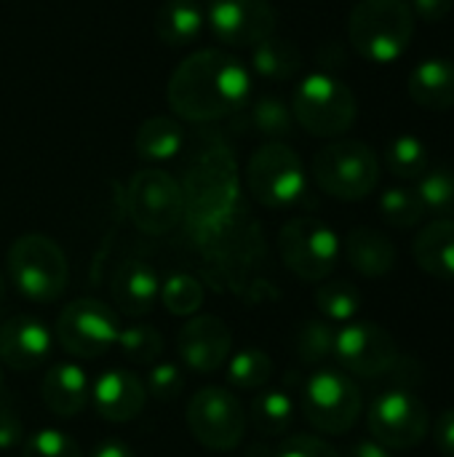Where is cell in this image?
Returning <instances> with one entry per match:
<instances>
[{"instance_id": "7bdbcfd3", "label": "cell", "mask_w": 454, "mask_h": 457, "mask_svg": "<svg viewBox=\"0 0 454 457\" xmlns=\"http://www.w3.org/2000/svg\"><path fill=\"white\" fill-rule=\"evenodd\" d=\"M91 457H134V450L120 439H104L94 447Z\"/></svg>"}, {"instance_id": "603a6c76", "label": "cell", "mask_w": 454, "mask_h": 457, "mask_svg": "<svg viewBox=\"0 0 454 457\" xmlns=\"http://www.w3.org/2000/svg\"><path fill=\"white\" fill-rule=\"evenodd\" d=\"M206 24V8L201 0H163L155 11L153 29L166 46H190Z\"/></svg>"}, {"instance_id": "ac0fdd59", "label": "cell", "mask_w": 454, "mask_h": 457, "mask_svg": "<svg viewBox=\"0 0 454 457\" xmlns=\"http://www.w3.org/2000/svg\"><path fill=\"white\" fill-rule=\"evenodd\" d=\"M94 410L110 423H128L134 420L147 402V388L142 380L126 370H107L96 378L91 388Z\"/></svg>"}, {"instance_id": "30bf717a", "label": "cell", "mask_w": 454, "mask_h": 457, "mask_svg": "<svg viewBox=\"0 0 454 457\" xmlns=\"http://www.w3.org/2000/svg\"><path fill=\"white\" fill-rule=\"evenodd\" d=\"M278 249L284 265L310 284L329 278L340 260L337 233L316 217H297L286 222L278 233Z\"/></svg>"}, {"instance_id": "5b68a950", "label": "cell", "mask_w": 454, "mask_h": 457, "mask_svg": "<svg viewBox=\"0 0 454 457\" xmlns=\"http://www.w3.org/2000/svg\"><path fill=\"white\" fill-rule=\"evenodd\" d=\"M316 185L340 201H361L375 193L380 182V161L367 142L334 139L313 158Z\"/></svg>"}, {"instance_id": "ab89813d", "label": "cell", "mask_w": 454, "mask_h": 457, "mask_svg": "<svg viewBox=\"0 0 454 457\" xmlns=\"http://www.w3.org/2000/svg\"><path fill=\"white\" fill-rule=\"evenodd\" d=\"M24 442V426L11 407H0V450H13Z\"/></svg>"}, {"instance_id": "8d00e7d4", "label": "cell", "mask_w": 454, "mask_h": 457, "mask_svg": "<svg viewBox=\"0 0 454 457\" xmlns=\"http://www.w3.org/2000/svg\"><path fill=\"white\" fill-rule=\"evenodd\" d=\"M21 445L24 457H83L78 442L59 428H40L29 434Z\"/></svg>"}, {"instance_id": "7c38bea8", "label": "cell", "mask_w": 454, "mask_h": 457, "mask_svg": "<svg viewBox=\"0 0 454 457\" xmlns=\"http://www.w3.org/2000/svg\"><path fill=\"white\" fill-rule=\"evenodd\" d=\"M369 431L385 450H412L431 431L428 407L407 388L383 391L369 407Z\"/></svg>"}, {"instance_id": "4fadbf2b", "label": "cell", "mask_w": 454, "mask_h": 457, "mask_svg": "<svg viewBox=\"0 0 454 457\" xmlns=\"http://www.w3.org/2000/svg\"><path fill=\"white\" fill-rule=\"evenodd\" d=\"M120 335L118 316L99 300H72L56 319L59 345L78 359L104 356Z\"/></svg>"}, {"instance_id": "4316f807", "label": "cell", "mask_w": 454, "mask_h": 457, "mask_svg": "<svg viewBox=\"0 0 454 457\" xmlns=\"http://www.w3.org/2000/svg\"><path fill=\"white\" fill-rule=\"evenodd\" d=\"M246 420H252L254 431L262 436H281L294 420V402L284 391H262L254 396Z\"/></svg>"}, {"instance_id": "bcb514c9", "label": "cell", "mask_w": 454, "mask_h": 457, "mask_svg": "<svg viewBox=\"0 0 454 457\" xmlns=\"http://www.w3.org/2000/svg\"><path fill=\"white\" fill-rule=\"evenodd\" d=\"M0 388H3V372H0Z\"/></svg>"}, {"instance_id": "8992f818", "label": "cell", "mask_w": 454, "mask_h": 457, "mask_svg": "<svg viewBox=\"0 0 454 457\" xmlns=\"http://www.w3.org/2000/svg\"><path fill=\"white\" fill-rule=\"evenodd\" d=\"M8 276L32 303H54L67 287V257L54 238L27 233L8 249Z\"/></svg>"}, {"instance_id": "b9f144b4", "label": "cell", "mask_w": 454, "mask_h": 457, "mask_svg": "<svg viewBox=\"0 0 454 457\" xmlns=\"http://www.w3.org/2000/svg\"><path fill=\"white\" fill-rule=\"evenodd\" d=\"M433 436H436L439 453L444 457H454V407H450L447 412L439 415L436 428H433Z\"/></svg>"}, {"instance_id": "e0dca14e", "label": "cell", "mask_w": 454, "mask_h": 457, "mask_svg": "<svg viewBox=\"0 0 454 457\" xmlns=\"http://www.w3.org/2000/svg\"><path fill=\"white\" fill-rule=\"evenodd\" d=\"M51 353V332L35 316H13L0 327V359L16 372L40 367Z\"/></svg>"}, {"instance_id": "7a4b0ae2", "label": "cell", "mask_w": 454, "mask_h": 457, "mask_svg": "<svg viewBox=\"0 0 454 457\" xmlns=\"http://www.w3.org/2000/svg\"><path fill=\"white\" fill-rule=\"evenodd\" d=\"M182 185L185 217L198 236H217L235 214L241 185L233 153L225 145L203 147L187 166Z\"/></svg>"}, {"instance_id": "e575fe53", "label": "cell", "mask_w": 454, "mask_h": 457, "mask_svg": "<svg viewBox=\"0 0 454 457\" xmlns=\"http://www.w3.org/2000/svg\"><path fill=\"white\" fill-rule=\"evenodd\" d=\"M123 356L134 364H153L161 353H163V337L158 329L153 327H131V329H120L118 343Z\"/></svg>"}, {"instance_id": "ba28073f", "label": "cell", "mask_w": 454, "mask_h": 457, "mask_svg": "<svg viewBox=\"0 0 454 457\" xmlns=\"http://www.w3.org/2000/svg\"><path fill=\"white\" fill-rule=\"evenodd\" d=\"M126 209L136 230L147 236H166L185 217L182 185L163 169H139L128 179Z\"/></svg>"}, {"instance_id": "8fae6325", "label": "cell", "mask_w": 454, "mask_h": 457, "mask_svg": "<svg viewBox=\"0 0 454 457\" xmlns=\"http://www.w3.org/2000/svg\"><path fill=\"white\" fill-rule=\"evenodd\" d=\"M187 428L198 445L214 453H230L244 442L246 412L235 394L209 386L187 404Z\"/></svg>"}, {"instance_id": "9c48e42d", "label": "cell", "mask_w": 454, "mask_h": 457, "mask_svg": "<svg viewBox=\"0 0 454 457\" xmlns=\"http://www.w3.org/2000/svg\"><path fill=\"white\" fill-rule=\"evenodd\" d=\"M302 412L321 434H348L361 418V391L348 372L324 367L305 383Z\"/></svg>"}, {"instance_id": "60d3db41", "label": "cell", "mask_w": 454, "mask_h": 457, "mask_svg": "<svg viewBox=\"0 0 454 457\" xmlns=\"http://www.w3.org/2000/svg\"><path fill=\"white\" fill-rule=\"evenodd\" d=\"M409 5H412L415 16H420L428 24H436L452 13L454 0H412Z\"/></svg>"}, {"instance_id": "ffe728a7", "label": "cell", "mask_w": 454, "mask_h": 457, "mask_svg": "<svg viewBox=\"0 0 454 457\" xmlns=\"http://www.w3.org/2000/svg\"><path fill=\"white\" fill-rule=\"evenodd\" d=\"M345 260L356 273H361L367 278H380L393 270L396 246L377 228L361 225L345 236Z\"/></svg>"}, {"instance_id": "cb8c5ba5", "label": "cell", "mask_w": 454, "mask_h": 457, "mask_svg": "<svg viewBox=\"0 0 454 457\" xmlns=\"http://www.w3.org/2000/svg\"><path fill=\"white\" fill-rule=\"evenodd\" d=\"M412 254L428 276L454 281V220H436L425 225L412 244Z\"/></svg>"}, {"instance_id": "7402d4cb", "label": "cell", "mask_w": 454, "mask_h": 457, "mask_svg": "<svg viewBox=\"0 0 454 457\" xmlns=\"http://www.w3.org/2000/svg\"><path fill=\"white\" fill-rule=\"evenodd\" d=\"M409 96L415 104L431 112H444L454 107V62L425 59L409 75Z\"/></svg>"}, {"instance_id": "277c9868", "label": "cell", "mask_w": 454, "mask_h": 457, "mask_svg": "<svg viewBox=\"0 0 454 457\" xmlns=\"http://www.w3.org/2000/svg\"><path fill=\"white\" fill-rule=\"evenodd\" d=\"M292 115L308 134L337 139L348 134L359 118V102L348 83L332 72L308 75L292 96Z\"/></svg>"}, {"instance_id": "2e32d148", "label": "cell", "mask_w": 454, "mask_h": 457, "mask_svg": "<svg viewBox=\"0 0 454 457\" xmlns=\"http://www.w3.org/2000/svg\"><path fill=\"white\" fill-rule=\"evenodd\" d=\"M230 345H233V332L217 316H195L177 335L179 359L187 364V370L198 375L217 372L225 364Z\"/></svg>"}, {"instance_id": "f6af8a7d", "label": "cell", "mask_w": 454, "mask_h": 457, "mask_svg": "<svg viewBox=\"0 0 454 457\" xmlns=\"http://www.w3.org/2000/svg\"><path fill=\"white\" fill-rule=\"evenodd\" d=\"M3 300H5V281H3V273H0V305H3Z\"/></svg>"}, {"instance_id": "3957f363", "label": "cell", "mask_w": 454, "mask_h": 457, "mask_svg": "<svg viewBox=\"0 0 454 457\" xmlns=\"http://www.w3.org/2000/svg\"><path fill=\"white\" fill-rule=\"evenodd\" d=\"M415 21L407 0H359L348 16V40L359 56L391 64L409 48Z\"/></svg>"}, {"instance_id": "52a82bcc", "label": "cell", "mask_w": 454, "mask_h": 457, "mask_svg": "<svg viewBox=\"0 0 454 457\" xmlns=\"http://www.w3.org/2000/svg\"><path fill=\"white\" fill-rule=\"evenodd\" d=\"M246 185L257 204L268 209H289L302 201L308 190V174L294 147L284 142H268L252 155L246 166Z\"/></svg>"}, {"instance_id": "44dd1931", "label": "cell", "mask_w": 454, "mask_h": 457, "mask_svg": "<svg viewBox=\"0 0 454 457\" xmlns=\"http://www.w3.org/2000/svg\"><path fill=\"white\" fill-rule=\"evenodd\" d=\"M43 402L59 418H75L91 399V383L78 364H56L43 378Z\"/></svg>"}, {"instance_id": "ee69618b", "label": "cell", "mask_w": 454, "mask_h": 457, "mask_svg": "<svg viewBox=\"0 0 454 457\" xmlns=\"http://www.w3.org/2000/svg\"><path fill=\"white\" fill-rule=\"evenodd\" d=\"M348 457H391V450L377 442H359L356 447H351Z\"/></svg>"}, {"instance_id": "484cf974", "label": "cell", "mask_w": 454, "mask_h": 457, "mask_svg": "<svg viewBox=\"0 0 454 457\" xmlns=\"http://www.w3.org/2000/svg\"><path fill=\"white\" fill-rule=\"evenodd\" d=\"M252 70L273 83L292 80L302 70V51L284 37H268L252 48Z\"/></svg>"}, {"instance_id": "6da1fadb", "label": "cell", "mask_w": 454, "mask_h": 457, "mask_svg": "<svg viewBox=\"0 0 454 457\" xmlns=\"http://www.w3.org/2000/svg\"><path fill=\"white\" fill-rule=\"evenodd\" d=\"M252 96L249 70L227 51L201 48L169 78L166 102L187 123H214L238 112Z\"/></svg>"}, {"instance_id": "f546056e", "label": "cell", "mask_w": 454, "mask_h": 457, "mask_svg": "<svg viewBox=\"0 0 454 457\" xmlns=\"http://www.w3.org/2000/svg\"><path fill=\"white\" fill-rule=\"evenodd\" d=\"M425 214H454V171L450 166L428 169L415 187Z\"/></svg>"}, {"instance_id": "d6986e66", "label": "cell", "mask_w": 454, "mask_h": 457, "mask_svg": "<svg viewBox=\"0 0 454 457\" xmlns=\"http://www.w3.org/2000/svg\"><path fill=\"white\" fill-rule=\"evenodd\" d=\"M158 273L142 260L123 262L112 276V300L126 316H147L158 300Z\"/></svg>"}, {"instance_id": "d6a6232c", "label": "cell", "mask_w": 454, "mask_h": 457, "mask_svg": "<svg viewBox=\"0 0 454 457\" xmlns=\"http://www.w3.org/2000/svg\"><path fill=\"white\" fill-rule=\"evenodd\" d=\"M380 214L393 228H415L425 217V209L412 187H388L380 195Z\"/></svg>"}, {"instance_id": "9a60e30c", "label": "cell", "mask_w": 454, "mask_h": 457, "mask_svg": "<svg viewBox=\"0 0 454 457\" xmlns=\"http://www.w3.org/2000/svg\"><path fill=\"white\" fill-rule=\"evenodd\" d=\"M206 21L225 46L254 48L276 35L278 13L268 0H209Z\"/></svg>"}, {"instance_id": "1f68e13d", "label": "cell", "mask_w": 454, "mask_h": 457, "mask_svg": "<svg viewBox=\"0 0 454 457\" xmlns=\"http://www.w3.org/2000/svg\"><path fill=\"white\" fill-rule=\"evenodd\" d=\"M316 308L332 321H351L361 311V292L351 281H329L316 289Z\"/></svg>"}, {"instance_id": "836d02e7", "label": "cell", "mask_w": 454, "mask_h": 457, "mask_svg": "<svg viewBox=\"0 0 454 457\" xmlns=\"http://www.w3.org/2000/svg\"><path fill=\"white\" fill-rule=\"evenodd\" d=\"M161 300H163L169 313H174V316H193L203 305V287L193 276L179 273V276H171L161 287Z\"/></svg>"}, {"instance_id": "5bb4252c", "label": "cell", "mask_w": 454, "mask_h": 457, "mask_svg": "<svg viewBox=\"0 0 454 457\" xmlns=\"http://www.w3.org/2000/svg\"><path fill=\"white\" fill-rule=\"evenodd\" d=\"M332 356L356 378H385L401 353L388 329L380 324L356 321L337 329Z\"/></svg>"}, {"instance_id": "d4e9b609", "label": "cell", "mask_w": 454, "mask_h": 457, "mask_svg": "<svg viewBox=\"0 0 454 457\" xmlns=\"http://www.w3.org/2000/svg\"><path fill=\"white\" fill-rule=\"evenodd\" d=\"M185 145V129L177 118L169 115H153L139 123L134 134V150L142 161L163 163L171 161Z\"/></svg>"}, {"instance_id": "4dcf8cb0", "label": "cell", "mask_w": 454, "mask_h": 457, "mask_svg": "<svg viewBox=\"0 0 454 457\" xmlns=\"http://www.w3.org/2000/svg\"><path fill=\"white\" fill-rule=\"evenodd\" d=\"M249 123L254 126V131L265 134V137H286L294 126V115L292 107L281 99V96H260L254 102H249Z\"/></svg>"}, {"instance_id": "74e56055", "label": "cell", "mask_w": 454, "mask_h": 457, "mask_svg": "<svg viewBox=\"0 0 454 457\" xmlns=\"http://www.w3.org/2000/svg\"><path fill=\"white\" fill-rule=\"evenodd\" d=\"M182 391H185V372L171 361L155 364L153 372L147 375V394H153V399L158 402H174Z\"/></svg>"}, {"instance_id": "f1b7e54d", "label": "cell", "mask_w": 454, "mask_h": 457, "mask_svg": "<svg viewBox=\"0 0 454 457\" xmlns=\"http://www.w3.org/2000/svg\"><path fill=\"white\" fill-rule=\"evenodd\" d=\"M273 378V359L260 348H244L227 364V383L238 391L262 388Z\"/></svg>"}, {"instance_id": "d590c367", "label": "cell", "mask_w": 454, "mask_h": 457, "mask_svg": "<svg viewBox=\"0 0 454 457\" xmlns=\"http://www.w3.org/2000/svg\"><path fill=\"white\" fill-rule=\"evenodd\" d=\"M334 329L326 321H305L297 332V353L305 364H321L334 353Z\"/></svg>"}, {"instance_id": "f35d334b", "label": "cell", "mask_w": 454, "mask_h": 457, "mask_svg": "<svg viewBox=\"0 0 454 457\" xmlns=\"http://www.w3.org/2000/svg\"><path fill=\"white\" fill-rule=\"evenodd\" d=\"M276 457H340V453L318 436L300 434V436H289Z\"/></svg>"}, {"instance_id": "83f0119b", "label": "cell", "mask_w": 454, "mask_h": 457, "mask_svg": "<svg viewBox=\"0 0 454 457\" xmlns=\"http://www.w3.org/2000/svg\"><path fill=\"white\" fill-rule=\"evenodd\" d=\"M385 163H388L391 174H396L401 179H420L431 169V158H428L425 142L412 137V134H401V137L388 142Z\"/></svg>"}]
</instances>
